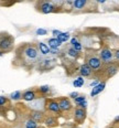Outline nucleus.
<instances>
[{
    "label": "nucleus",
    "mask_w": 119,
    "mask_h": 128,
    "mask_svg": "<svg viewBox=\"0 0 119 128\" xmlns=\"http://www.w3.org/2000/svg\"><path fill=\"white\" fill-rule=\"evenodd\" d=\"M22 58L28 60L29 62H34L35 60H38L39 58V50L36 46H34L32 44H28L22 48Z\"/></svg>",
    "instance_id": "f257e3e1"
},
{
    "label": "nucleus",
    "mask_w": 119,
    "mask_h": 128,
    "mask_svg": "<svg viewBox=\"0 0 119 128\" xmlns=\"http://www.w3.org/2000/svg\"><path fill=\"white\" fill-rule=\"evenodd\" d=\"M99 58H100V60H102L103 63H105V64H112V61H113V58H114V52L109 49V48L105 46L104 49H102V51H100Z\"/></svg>",
    "instance_id": "f03ea898"
},
{
    "label": "nucleus",
    "mask_w": 119,
    "mask_h": 128,
    "mask_svg": "<svg viewBox=\"0 0 119 128\" xmlns=\"http://www.w3.org/2000/svg\"><path fill=\"white\" fill-rule=\"evenodd\" d=\"M86 64H88V66L93 71H97L102 68L103 62H102V60H100V58L96 56V55H92V56L87 58Z\"/></svg>",
    "instance_id": "7ed1b4c3"
},
{
    "label": "nucleus",
    "mask_w": 119,
    "mask_h": 128,
    "mask_svg": "<svg viewBox=\"0 0 119 128\" xmlns=\"http://www.w3.org/2000/svg\"><path fill=\"white\" fill-rule=\"evenodd\" d=\"M39 9H40V11H41L42 13H44V14H49V13H52V12L56 11L57 8L55 7V4H53V2L43 1V2H41Z\"/></svg>",
    "instance_id": "20e7f679"
},
{
    "label": "nucleus",
    "mask_w": 119,
    "mask_h": 128,
    "mask_svg": "<svg viewBox=\"0 0 119 128\" xmlns=\"http://www.w3.org/2000/svg\"><path fill=\"white\" fill-rule=\"evenodd\" d=\"M45 106H46L47 110L51 112V113H54V114H60L61 113L59 100H49Z\"/></svg>",
    "instance_id": "39448f33"
},
{
    "label": "nucleus",
    "mask_w": 119,
    "mask_h": 128,
    "mask_svg": "<svg viewBox=\"0 0 119 128\" xmlns=\"http://www.w3.org/2000/svg\"><path fill=\"white\" fill-rule=\"evenodd\" d=\"M59 105L61 108V112H70L73 108L72 102L68 97H61L59 100Z\"/></svg>",
    "instance_id": "423d86ee"
},
{
    "label": "nucleus",
    "mask_w": 119,
    "mask_h": 128,
    "mask_svg": "<svg viewBox=\"0 0 119 128\" xmlns=\"http://www.w3.org/2000/svg\"><path fill=\"white\" fill-rule=\"evenodd\" d=\"M86 118V109L76 107L74 109V119L78 122V124H82Z\"/></svg>",
    "instance_id": "0eeeda50"
},
{
    "label": "nucleus",
    "mask_w": 119,
    "mask_h": 128,
    "mask_svg": "<svg viewBox=\"0 0 119 128\" xmlns=\"http://www.w3.org/2000/svg\"><path fill=\"white\" fill-rule=\"evenodd\" d=\"M13 45V39L11 36H4L0 40V50L1 51H7L10 50Z\"/></svg>",
    "instance_id": "6e6552de"
},
{
    "label": "nucleus",
    "mask_w": 119,
    "mask_h": 128,
    "mask_svg": "<svg viewBox=\"0 0 119 128\" xmlns=\"http://www.w3.org/2000/svg\"><path fill=\"white\" fill-rule=\"evenodd\" d=\"M36 95H38V92H36V90H28L22 94V100H25V102H33V100L36 98Z\"/></svg>",
    "instance_id": "1a4fd4ad"
},
{
    "label": "nucleus",
    "mask_w": 119,
    "mask_h": 128,
    "mask_svg": "<svg viewBox=\"0 0 119 128\" xmlns=\"http://www.w3.org/2000/svg\"><path fill=\"white\" fill-rule=\"evenodd\" d=\"M93 71L91 68L88 66V64L84 63L81 65V68H79V76L82 77H89L93 74Z\"/></svg>",
    "instance_id": "9d476101"
},
{
    "label": "nucleus",
    "mask_w": 119,
    "mask_h": 128,
    "mask_svg": "<svg viewBox=\"0 0 119 128\" xmlns=\"http://www.w3.org/2000/svg\"><path fill=\"white\" fill-rule=\"evenodd\" d=\"M118 71H119V68L114 63L108 64V66L106 68V70H105L107 77H113L114 75H116V74L118 73Z\"/></svg>",
    "instance_id": "9b49d317"
},
{
    "label": "nucleus",
    "mask_w": 119,
    "mask_h": 128,
    "mask_svg": "<svg viewBox=\"0 0 119 128\" xmlns=\"http://www.w3.org/2000/svg\"><path fill=\"white\" fill-rule=\"evenodd\" d=\"M106 87V82H100L98 85H96L95 87H93L92 88V92H91V96L92 97H95V96H97L98 94L103 92V90H105Z\"/></svg>",
    "instance_id": "f8f14e48"
},
{
    "label": "nucleus",
    "mask_w": 119,
    "mask_h": 128,
    "mask_svg": "<svg viewBox=\"0 0 119 128\" xmlns=\"http://www.w3.org/2000/svg\"><path fill=\"white\" fill-rule=\"evenodd\" d=\"M74 103H75L76 106L79 108H83V109L87 108V100L85 96H83V95H79L78 97H76L75 100H74Z\"/></svg>",
    "instance_id": "ddd939ff"
},
{
    "label": "nucleus",
    "mask_w": 119,
    "mask_h": 128,
    "mask_svg": "<svg viewBox=\"0 0 119 128\" xmlns=\"http://www.w3.org/2000/svg\"><path fill=\"white\" fill-rule=\"evenodd\" d=\"M30 118L33 119V120L36 122H40L43 120L44 114H43V112L38 110V109H34V110L31 112V117H30Z\"/></svg>",
    "instance_id": "4468645a"
},
{
    "label": "nucleus",
    "mask_w": 119,
    "mask_h": 128,
    "mask_svg": "<svg viewBox=\"0 0 119 128\" xmlns=\"http://www.w3.org/2000/svg\"><path fill=\"white\" fill-rule=\"evenodd\" d=\"M47 45L51 50H59V48L62 45V42H60L56 38H50L47 40Z\"/></svg>",
    "instance_id": "2eb2a0df"
},
{
    "label": "nucleus",
    "mask_w": 119,
    "mask_h": 128,
    "mask_svg": "<svg viewBox=\"0 0 119 128\" xmlns=\"http://www.w3.org/2000/svg\"><path fill=\"white\" fill-rule=\"evenodd\" d=\"M38 50H39V53L42 54V55L50 54V51H51V49L49 48V45L43 43V42H39L38 43Z\"/></svg>",
    "instance_id": "dca6fc26"
},
{
    "label": "nucleus",
    "mask_w": 119,
    "mask_h": 128,
    "mask_svg": "<svg viewBox=\"0 0 119 128\" xmlns=\"http://www.w3.org/2000/svg\"><path fill=\"white\" fill-rule=\"evenodd\" d=\"M44 124H45L47 127H54L57 125V122L53 116H47V117H45V119H44Z\"/></svg>",
    "instance_id": "f3484780"
},
{
    "label": "nucleus",
    "mask_w": 119,
    "mask_h": 128,
    "mask_svg": "<svg viewBox=\"0 0 119 128\" xmlns=\"http://www.w3.org/2000/svg\"><path fill=\"white\" fill-rule=\"evenodd\" d=\"M86 4H87L86 0H74L73 1V7L75 8V9H78V10L83 9Z\"/></svg>",
    "instance_id": "a211bd4d"
},
{
    "label": "nucleus",
    "mask_w": 119,
    "mask_h": 128,
    "mask_svg": "<svg viewBox=\"0 0 119 128\" xmlns=\"http://www.w3.org/2000/svg\"><path fill=\"white\" fill-rule=\"evenodd\" d=\"M57 40H59L60 42H62V43H64V42H67L68 40H70V33L68 32H61L57 36H55Z\"/></svg>",
    "instance_id": "6ab92c4d"
},
{
    "label": "nucleus",
    "mask_w": 119,
    "mask_h": 128,
    "mask_svg": "<svg viewBox=\"0 0 119 128\" xmlns=\"http://www.w3.org/2000/svg\"><path fill=\"white\" fill-rule=\"evenodd\" d=\"M84 83H85V80H84V77L78 76V77H76V78L73 81V86H74V87H77V88H79V87L83 86Z\"/></svg>",
    "instance_id": "aec40b11"
},
{
    "label": "nucleus",
    "mask_w": 119,
    "mask_h": 128,
    "mask_svg": "<svg viewBox=\"0 0 119 128\" xmlns=\"http://www.w3.org/2000/svg\"><path fill=\"white\" fill-rule=\"evenodd\" d=\"M50 90H51V88H50L49 85H42V86H40L38 88V92L42 95H45L47 93H50Z\"/></svg>",
    "instance_id": "412c9836"
},
{
    "label": "nucleus",
    "mask_w": 119,
    "mask_h": 128,
    "mask_svg": "<svg viewBox=\"0 0 119 128\" xmlns=\"http://www.w3.org/2000/svg\"><path fill=\"white\" fill-rule=\"evenodd\" d=\"M25 128H39L38 127V122H34L33 119H31V118H29L28 120L25 122Z\"/></svg>",
    "instance_id": "4be33fe9"
},
{
    "label": "nucleus",
    "mask_w": 119,
    "mask_h": 128,
    "mask_svg": "<svg viewBox=\"0 0 119 128\" xmlns=\"http://www.w3.org/2000/svg\"><path fill=\"white\" fill-rule=\"evenodd\" d=\"M67 55L68 56H71V58H76L79 56V53L77 51H75V50L71 46V48H68L67 49Z\"/></svg>",
    "instance_id": "5701e85b"
},
{
    "label": "nucleus",
    "mask_w": 119,
    "mask_h": 128,
    "mask_svg": "<svg viewBox=\"0 0 119 128\" xmlns=\"http://www.w3.org/2000/svg\"><path fill=\"white\" fill-rule=\"evenodd\" d=\"M10 98H11L12 100H19L22 98V94H21V92H19V90H15V92L11 93Z\"/></svg>",
    "instance_id": "b1692460"
},
{
    "label": "nucleus",
    "mask_w": 119,
    "mask_h": 128,
    "mask_svg": "<svg viewBox=\"0 0 119 128\" xmlns=\"http://www.w3.org/2000/svg\"><path fill=\"white\" fill-rule=\"evenodd\" d=\"M72 48H73L74 50H75V51H77L78 53L82 52V50H83V45H82V43H81L79 41H77L74 45H72Z\"/></svg>",
    "instance_id": "393cba45"
},
{
    "label": "nucleus",
    "mask_w": 119,
    "mask_h": 128,
    "mask_svg": "<svg viewBox=\"0 0 119 128\" xmlns=\"http://www.w3.org/2000/svg\"><path fill=\"white\" fill-rule=\"evenodd\" d=\"M46 33H47V31L45 30V29L40 28V29L36 30V36H46Z\"/></svg>",
    "instance_id": "a878e982"
},
{
    "label": "nucleus",
    "mask_w": 119,
    "mask_h": 128,
    "mask_svg": "<svg viewBox=\"0 0 119 128\" xmlns=\"http://www.w3.org/2000/svg\"><path fill=\"white\" fill-rule=\"evenodd\" d=\"M7 103H8V98L4 97V96H0V106H3Z\"/></svg>",
    "instance_id": "bb28decb"
},
{
    "label": "nucleus",
    "mask_w": 119,
    "mask_h": 128,
    "mask_svg": "<svg viewBox=\"0 0 119 128\" xmlns=\"http://www.w3.org/2000/svg\"><path fill=\"white\" fill-rule=\"evenodd\" d=\"M79 94H78V92H72V93H70V95H68V98H72V100H75L76 97H78Z\"/></svg>",
    "instance_id": "cd10ccee"
},
{
    "label": "nucleus",
    "mask_w": 119,
    "mask_h": 128,
    "mask_svg": "<svg viewBox=\"0 0 119 128\" xmlns=\"http://www.w3.org/2000/svg\"><path fill=\"white\" fill-rule=\"evenodd\" d=\"M114 58H115L117 61H119V49H117L115 52H114Z\"/></svg>",
    "instance_id": "c85d7f7f"
},
{
    "label": "nucleus",
    "mask_w": 119,
    "mask_h": 128,
    "mask_svg": "<svg viewBox=\"0 0 119 128\" xmlns=\"http://www.w3.org/2000/svg\"><path fill=\"white\" fill-rule=\"evenodd\" d=\"M99 83H100V82L98 81V80H96V81L92 82V83H91V86H92V87H95V86H96V85H98Z\"/></svg>",
    "instance_id": "c756f323"
},
{
    "label": "nucleus",
    "mask_w": 119,
    "mask_h": 128,
    "mask_svg": "<svg viewBox=\"0 0 119 128\" xmlns=\"http://www.w3.org/2000/svg\"><path fill=\"white\" fill-rule=\"evenodd\" d=\"M76 42H77V39H76V38H72V39L70 40V43L72 44V45H74V44L76 43Z\"/></svg>",
    "instance_id": "7c9ffc66"
},
{
    "label": "nucleus",
    "mask_w": 119,
    "mask_h": 128,
    "mask_svg": "<svg viewBox=\"0 0 119 128\" xmlns=\"http://www.w3.org/2000/svg\"><path fill=\"white\" fill-rule=\"evenodd\" d=\"M52 33H53V36H59V34L61 33V31H59V30H53Z\"/></svg>",
    "instance_id": "2f4dec72"
},
{
    "label": "nucleus",
    "mask_w": 119,
    "mask_h": 128,
    "mask_svg": "<svg viewBox=\"0 0 119 128\" xmlns=\"http://www.w3.org/2000/svg\"><path fill=\"white\" fill-rule=\"evenodd\" d=\"M50 53H51V54H57V53H59V51H57V50H51V51H50Z\"/></svg>",
    "instance_id": "473e14b6"
},
{
    "label": "nucleus",
    "mask_w": 119,
    "mask_h": 128,
    "mask_svg": "<svg viewBox=\"0 0 119 128\" xmlns=\"http://www.w3.org/2000/svg\"><path fill=\"white\" fill-rule=\"evenodd\" d=\"M119 122V116H117L115 119H114V124H118Z\"/></svg>",
    "instance_id": "72a5a7b5"
},
{
    "label": "nucleus",
    "mask_w": 119,
    "mask_h": 128,
    "mask_svg": "<svg viewBox=\"0 0 119 128\" xmlns=\"http://www.w3.org/2000/svg\"><path fill=\"white\" fill-rule=\"evenodd\" d=\"M99 4H105V0H99Z\"/></svg>",
    "instance_id": "f704fd0d"
},
{
    "label": "nucleus",
    "mask_w": 119,
    "mask_h": 128,
    "mask_svg": "<svg viewBox=\"0 0 119 128\" xmlns=\"http://www.w3.org/2000/svg\"><path fill=\"white\" fill-rule=\"evenodd\" d=\"M1 55H2V51H1V50H0V56H1Z\"/></svg>",
    "instance_id": "c9c22d12"
},
{
    "label": "nucleus",
    "mask_w": 119,
    "mask_h": 128,
    "mask_svg": "<svg viewBox=\"0 0 119 128\" xmlns=\"http://www.w3.org/2000/svg\"><path fill=\"white\" fill-rule=\"evenodd\" d=\"M108 128H115V127H113V126H112V127H108Z\"/></svg>",
    "instance_id": "e433bc0d"
},
{
    "label": "nucleus",
    "mask_w": 119,
    "mask_h": 128,
    "mask_svg": "<svg viewBox=\"0 0 119 128\" xmlns=\"http://www.w3.org/2000/svg\"><path fill=\"white\" fill-rule=\"evenodd\" d=\"M41 128H44V127H41Z\"/></svg>",
    "instance_id": "4c0bfd02"
}]
</instances>
